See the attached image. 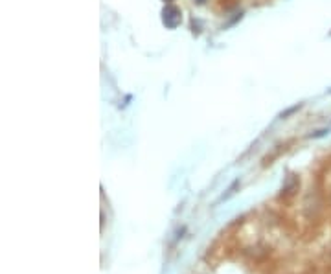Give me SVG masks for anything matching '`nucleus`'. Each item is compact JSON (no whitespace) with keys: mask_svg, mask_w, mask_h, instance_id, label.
Instances as JSON below:
<instances>
[{"mask_svg":"<svg viewBox=\"0 0 331 274\" xmlns=\"http://www.w3.org/2000/svg\"><path fill=\"white\" fill-rule=\"evenodd\" d=\"M300 107H302V105H294L293 109H289V111H285V112H283V114H282V118H287L289 114H293L294 111H298V109H300Z\"/></svg>","mask_w":331,"mask_h":274,"instance_id":"obj_2","label":"nucleus"},{"mask_svg":"<svg viewBox=\"0 0 331 274\" xmlns=\"http://www.w3.org/2000/svg\"><path fill=\"white\" fill-rule=\"evenodd\" d=\"M204 2H206V0H197V4H204Z\"/></svg>","mask_w":331,"mask_h":274,"instance_id":"obj_3","label":"nucleus"},{"mask_svg":"<svg viewBox=\"0 0 331 274\" xmlns=\"http://www.w3.org/2000/svg\"><path fill=\"white\" fill-rule=\"evenodd\" d=\"M164 2H171V0H164Z\"/></svg>","mask_w":331,"mask_h":274,"instance_id":"obj_4","label":"nucleus"},{"mask_svg":"<svg viewBox=\"0 0 331 274\" xmlns=\"http://www.w3.org/2000/svg\"><path fill=\"white\" fill-rule=\"evenodd\" d=\"M183 20V15H180V10L175 8V6H166L162 10V22L166 28L175 29Z\"/></svg>","mask_w":331,"mask_h":274,"instance_id":"obj_1","label":"nucleus"}]
</instances>
